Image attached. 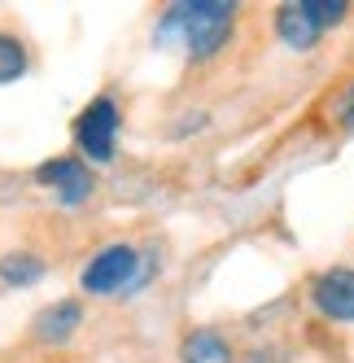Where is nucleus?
<instances>
[{"instance_id":"f257e3e1","label":"nucleus","mask_w":354,"mask_h":363,"mask_svg":"<svg viewBox=\"0 0 354 363\" xmlns=\"http://www.w3.org/2000/svg\"><path fill=\"white\" fill-rule=\"evenodd\" d=\"M232 18L236 5H227V0H175L158 22V40L180 35L193 57H215L232 35Z\"/></svg>"},{"instance_id":"f03ea898","label":"nucleus","mask_w":354,"mask_h":363,"mask_svg":"<svg viewBox=\"0 0 354 363\" xmlns=\"http://www.w3.org/2000/svg\"><path fill=\"white\" fill-rule=\"evenodd\" d=\"M114 136H118V106L110 96L88 101V110L74 123V140H79L84 158L92 162H110L114 158Z\"/></svg>"},{"instance_id":"7ed1b4c3","label":"nucleus","mask_w":354,"mask_h":363,"mask_svg":"<svg viewBox=\"0 0 354 363\" xmlns=\"http://www.w3.org/2000/svg\"><path fill=\"white\" fill-rule=\"evenodd\" d=\"M136 272H140V254L132 245H105L84 267V289L96 294V298L118 294V289H127V284L136 280Z\"/></svg>"},{"instance_id":"20e7f679","label":"nucleus","mask_w":354,"mask_h":363,"mask_svg":"<svg viewBox=\"0 0 354 363\" xmlns=\"http://www.w3.org/2000/svg\"><path fill=\"white\" fill-rule=\"evenodd\" d=\"M35 175H40L44 189L57 193L62 206H79V201H88V193H92V175H88V167H84L79 158H53V162H44Z\"/></svg>"},{"instance_id":"39448f33","label":"nucleus","mask_w":354,"mask_h":363,"mask_svg":"<svg viewBox=\"0 0 354 363\" xmlns=\"http://www.w3.org/2000/svg\"><path fill=\"white\" fill-rule=\"evenodd\" d=\"M315 306L337 324H354V267H333L315 280Z\"/></svg>"},{"instance_id":"423d86ee","label":"nucleus","mask_w":354,"mask_h":363,"mask_svg":"<svg viewBox=\"0 0 354 363\" xmlns=\"http://www.w3.org/2000/svg\"><path fill=\"white\" fill-rule=\"evenodd\" d=\"M275 31H280V40H285L289 48H297V53L315 48V40H319V27H315V18L302 9V0L280 5V13H275Z\"/></svg>"},{"instance_id":"0eeeda50","label":"nucleus","mask_w":354,"mask_h":363,"mask_svg":"<svg viewBox=\"0 0 354 363\" xmlns=\"http://www.w3.org/2000/svg\"><path fill=\"white\" fill-rule=\"evenodd\" d=\"M79 320H84L79 302H57V306H48V311H40V315H35V337L57 346V342H66V337L79 328Z\"/></svg>"},{"instance_id":"6e6552de","label":"nucleus","mask_w":354,"mask_h":363,"mask_svg":"<svg viewBox=\"0 0 354 363\" xmlns=\"http://www.w3.org/2000/svg\"><path fill=\"white\" fill-rule=\"evenodd\" d=\"M180 363H232V346H227L219 333L197 328V333H188V337H184V346H180Z\"/></svg>"},{"instance_id":"1a4fd4ad","label":"nucleus","mask_w":354,"mask_h":363,"mask_svg":"<svg viewBox=\"0 0 354 363\" xmlns=\"http://www.w3.org/2000/svg\"><path fill=\"white\" fill-rule=\"evenodd\" d=\"M40 276H44V263L35 254H5L0 258V280L5 284H18L22 289V284H35Z\"/></svg>"},{"instance_id":"9d476101","label":"nucleus","mask_w":354,"mask_h":363,"mask_svg":"<svg viewBox=\"0 0 354 363\" xmlns=\"http://www.w3.org/2000/svg\"><path fill=\"white\" fill-rule=\"evenodd\" d=\"M22 70H27V48H22L18 35H5V31H0V84L22 79Z\"/></svg>"},{"instance_id":"9b49d317","label":"nucleus","mask_w":354,"mask_h":363,"mask_svg":"<svg viewBox=\"0 0 354 363\" xmlns=\"http://www.w3.org/2000/svg\"><path fill=\"white\" fill-rule=\"evenodd\" d=\"M302 9L315 18L319 31H324V27H337V22H346V13H350L346 0H302Z\"/></svg>"},{"instance_id":"f8f14e48","label":"nucleus","mask_w":354,"mask_h":363,"mask_svg":"<svg viewBox=\"0 0 354 363\" xmlns=\"http://www.w3.org/2000/svg\"><path fill=\"white\" fill-rule=\"evenodd\" d=\"M341 123L346 127H354V88L346 92V101H341Z\"/></svg>"}]
</instances>
